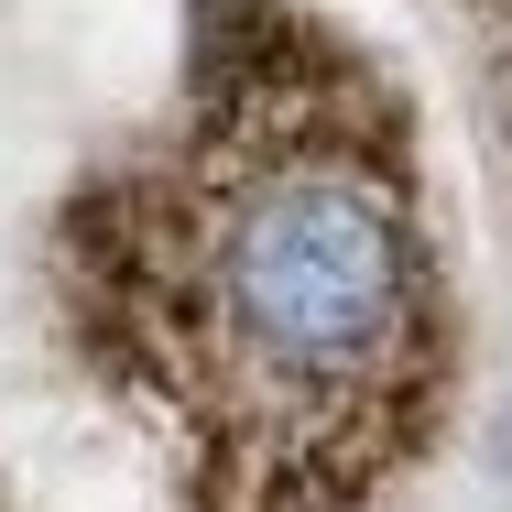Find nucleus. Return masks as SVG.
I'll use <instances>...</instances> for the list:
<instances>
[{
    "label": "nucleus",
    "instance_id": "obj_1",
    "mask_svg": "<svg viewBox=\"0 0 512 512\" xmlns=\"http://www.w3.org/2000/svg\"><path fill=\"white\" fill-rule=\"evenodd\" d=\"M55 306L186 512H371L458 393L414 99L295 0H197L164 131L55 207Z\"/></svg>",
    "mask_w": 512,
    "mask_h": 512
},
{
    "label": "nucleus",
    "instance_id": "obj_2",
    "mask_svg": "<svg viewBox=\"0 0 512 512\" xmlns=\"http://www.w3.org/2000/svg\"><path fill=\"white\" fill-rule=\"evenodd\" d=\"M480 55H491V109H502V142H512V0H480Z\"/></svg>",
    "mask_w": 512,
    "mask_h": 512
}]
</instances>
